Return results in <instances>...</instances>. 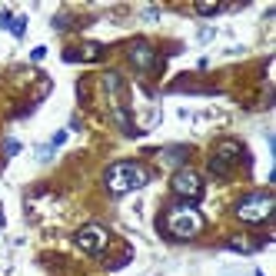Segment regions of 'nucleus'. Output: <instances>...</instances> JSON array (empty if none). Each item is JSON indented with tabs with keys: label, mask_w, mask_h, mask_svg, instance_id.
Instances as JSON below:
<instances>
[{
	"label": "nucleus",
	"mask_w": 276,
	"mask_h": 276,
	"mask_svg": "<svg viewBox=\"0 0 276 276\" xmlns=\"http://www.w3.org/2000/svg\"><path fill=\"white\" fill-rule=\"evenodd\" d=\"M230 246H233V250H239V253H253V250H259V243H250L246 237H237V239H230Z\"/></svg>",
	"instance_id": "nucleus-9"
},
{
	"label": "nucleus",
	"mask_w": 276,
	"mask_h": 276,
	"mask_svg": "<svg viewBox=\"0 0 276 276\" xmlns=\"http://www.w3.org/2000/svg\"><path fill=\"white\" fill-rule=\"evenodd\" d=\"M163 230H166V237H173V239H193L203 230V213L193 206V203L177 200L173 206H166Z\"/></svg>",
	"instance_id": "nucleus-2"
},
{
	"label": "nucleus",
	"mask_w": 276,
	"mask_h": 276,
	"mask_svg": "<svg viewBox=\"0 0 276 276\" xmlns=\"http://www.w3.org/2000/svg\"><path fill=\"white\" fill-rule=\"evenodd\" d=\"M223 3H197V14L200 17H213V14H220Z\"/></svg>",
	"instance_id": "nucleus-10"
},
{
	"label": "nucleus",
	"mask_w": 276,
	"mask_h": 276,
	"mask_svg": "<svg viewBox=\"0 0 276 276\" xmlns=\"http://www.w3.org/2000/svg\"><path fill=\"white\" fill-rule=\"evenodd\" d=\"M10 23H14V17H10L7 10H0V27H7V30H10Z\"/></svg>",
	"instance_id": "nucleus-15"
},
{
	"label": "nucleus",
	"mask_w": 276,
	"mask_h": 276,
	"mask_svg": "<svg viewBox=\"0 0 276 276\" xmlns=\"http://www.w3.org/2000/svg\"><path fill=\"white\" fill-rule=\"evenodd\" d=\"M63 143H67V130H57V133H54V140H50V150L63 147Z\"/></svg>",
	"instance_id": "nucleus-12"
},
{
	"label": "nucleus",
	"mask_w": 276,
	"mask_h": 276,
	"mask_svg": "<svg viewBox=\"0 0 276 276\" xmlns=\"http://www.w3.org/2000/svg\"><path fill=\"white\" fill-rule=\"evenodd\" d=\"M10 34H14V37H23V34H27V17H14V23H10Z\"/></svg>",
	"instance_id": "nucleus-11"
},
{
	"label": "nucleus",
	"mask_w": 276,
	"mask_h": 276,
	"mask_svg": "<svg viewBox=\"0 0 276 276\" xmlns=\"http://www.w3.org/2000/svg\"><path fill=\"white\" fill-rule=\"evenodd\" d=\"M43 57H47V47H34L30 50V60H43Z\"/></svg>",
	"instance_id": "nucleus-14"
},
{
	"label": "nucleus",
	"mask_w": 276,
	"mask_h": 276,
	"mask_svg": "<svg viewBox=\"0 0 276 276\" xmlns=\"http://www.w3.org/2000/svg\"><path fill=\"white\" fill-rule=\"evenodd\" d=\"M77 246L83 250V253H90V256H103L107 253V246H110V230L107 226H100V223H87V226H80L77 230Z\"/></svg>",
	"instance_id": "nucleus-6"
},
{
	"label": "nucleus",
	"mask_w": 276,
	"mask_h": 276,
	"mask_svg": "<svg viewBox=\"0 0 276 276\" xmlns=\"http://www.w3.org/2000/svg\"><path fill=\"white\" fill-rule=\"evenodd\" d=\"M243 157H246V150H243L239 140H220L213 157H210V173L213 177H230V166L239 163Z\"/></svg>",
	"instance_id": "nucleus-5"
},
{
	"label": "nucleus",
	"mask_w": 276,
	"mask_h": 276,
	"mask_svg": "<svg viewBox=\"0 0 276 276\" xmlns=\"http://www.w3.org/2000/svg\"><path fill=\"white\" fill-rule=\"evenodd\" d=\"M3 150H7V157H17V153H20V143H17V140H7V143H3Z\"/></svg>",
	"instance_id": "nucleus-13"
},
{
	"label": "nucleus",
	"mask_w": 276,
	"mask_h": 276,
	"mask_svg": "<svg viewBox=\"0 0 276 276\" xmlns=\"http://www.w3.org/2000/svg\"><path fill=\"white\" fill-rule=\"evenodd\" d=\"M170 190L180 203H197L203 197V177L193 166H180L173 177H170Z\"/></svg>",
	"instance_id": "nucleus-4"
},
{
	"label": "nucleus",
	"mask_w": 276,
	"mask_h": 276,
	"mask_svg": "<svg viewBox=\"0 0 276 276\" xmlns=\"http://www.w3.org/2000/svg\"><path fill=\"white\" fill-rule=\"evenodd\" d=\"M273 206H276V200L270 190H253V193H246L237 203V220L246 223V226H263L273 217Z\"/></svg>",
	"instance_id": "nucleus-3"
},
{
	"label": "nucleus",
	"mask_w": 276,
	"mask_h": 276,
	"mask_svg": "<svg viewBox=\"0 0 276 276\" xmlns=\"http://www.w3.org/2000/svg\"><path fill=\"white\" fill-rule=\"evenodd\" d=\"M147 183H150V170L137 160H117L103 173V186H107L110 197H127V193H133V190H140Z\"/></svg>",
	"instance_id": "nucleus-1"
},
{
	"label": "nucleus",
	"mask_w": 276,
	"mask_h": 276,
	"mask_svg": "<svg viewBox=\"0 0 276 276\" xmlns=\"http://www.w3.org/2000/svg\"><path fill=\"white\" fill-rule=\"evenodd\" d=\"M130 63L140 70V74H150L157 67V50L150 47L147 40H133L130 43Z\"/></svg>",
	"instance_id": "nucleus-7"
},
{
	"label": "nucleus",
	"mask_w": 276,
	"mask_h": 276,
	"mask_svg": "<svg viewBox=\"0 0 276 276\" xmlns=\"http://www.w3.org/2000/svg\"><path fill=\"white\" fill-rule=\"evenodd\" d=\"M157 157H160V163L177 166V170H180V166L190 160V147H163L160 153H157Z\"/></svg>",
	"instance_id": "nucleus-8"
}]
</instances>
